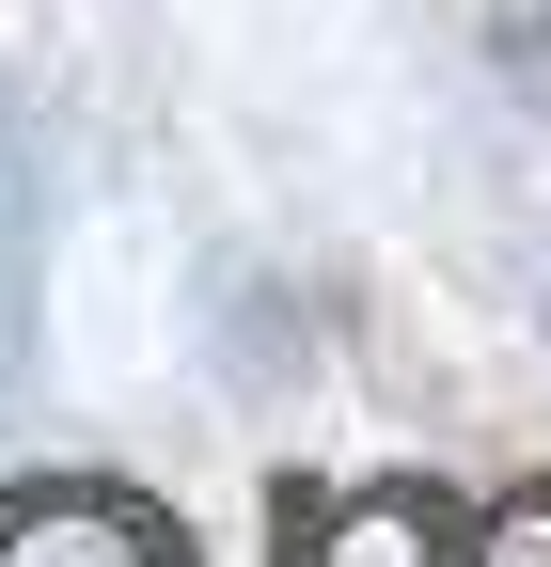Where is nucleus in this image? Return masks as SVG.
Instances as JSON below:
<instances>
[{"instance_id":"3","label":"nucleus","mask_w":551,"mask_h":567,"mask_svg":"<svg viewBox=\"0 0 551 567\" xmlns=\"http://www.w3.org/2000/svg\"><path fill=\"white\" fill-rule=\"evenodd\" d=\"M505 32H520V63H551V0H505Z\"/></svg>"},{"instance_id":"2","label":"nucleus","mask_w":551,"mask_h":567,"mask_svg":"<svg viewBox=\"0 0 551 567\" xmlns=\"http://www.w3.org/2000/svg\"><path fill=\"white\" fill-rule=\"evenodd\" d=\"M489 567H551V488H520V505H505V551Z\"/></svg>"},{"instance_id":"1","label":"nucleus","mask_w":551,"mask_h":567,"mask_svg":"<svg viewBox=\"0 0 551 567\" xmlns=\"http://www.w3.org/2000/svg\"><path fill=\"white\" fill-rule=\"evenodd\" d=\"M0 567H189V520L111 473H32L0 488Z\"/></svg>"}]
</instances>
